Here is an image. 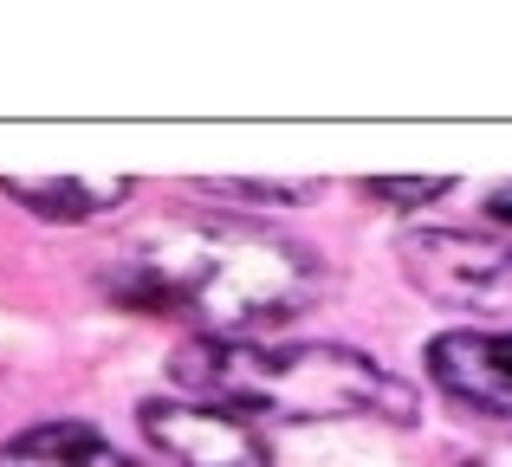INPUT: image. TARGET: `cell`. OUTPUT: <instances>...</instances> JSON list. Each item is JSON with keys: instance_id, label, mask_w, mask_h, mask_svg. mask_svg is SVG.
<instances>
[{"instance_id": "5b68a950", "label": "cell", "mask_w": 512, "mask_h": 467, "mask_svg": "<svg viewBox=\"0 0 512 467\" xmlns=\"http://www.w3.org/2000/svg\"><path fill=\"white\" fill-rule=\"evenodd\" d=\"M428 377L461 409L512 422V331H480V325L441 331L428 344Z\"/></svg>"}, {"instance_id": "8992f818", "label": "cell", "mask_w": 512, "mask_h": 467, "mask_svg": "<svg viewBox=\"0 0 512 467\" xmlns=\"http://www.w3.org/2000/svg\"><path fill=\"white\" fill-rule=\"evenodd\" d=\"M0 467H137L85 422H39L0 448Z\"/></svg>"}, {"instance_id": "6da1fadb", "label": "cell", "mask_w": 512, "mask_h": 467, "mask_svg": "<svg viewBox=\"0 0 512 467\" xmlns=\"http://www.w3.org/2000/svg\"><path fill=\"white\" fill-rule=\"evenodd\" d=\"M325 273L299 240L253 215H163L137 228L111 260V292L163 312L195 338H253L318 299Z\"/></svg>"}, {"instance_id": "3957f363", "label": "cell", "mask_w": 512, "mask_h": 467, "mask_svg": "<svg viewBox=\"0 0 512 467\" xmlns=\"http://www.w3.org/2000/svg\"><path fill=\"white\" fill-rule=\"evenodd\" d=\"M409 286L441 312L512 318V240L480 228H409L396 240Z\"/></svg>"}, {"instance_id": "277c9868", "label": "cell", "mask_w": 512, "mask_h": 467, "mask_svg": "<svg viewBox=\"0 0 512 467\" xmlns=\"http://www.w3.org/2000/svg\"><path fill=\"white\" fill-rule=\"evenodd\" d=\"M137 422L175 467H273L266 442L247 422L214 403H195V396H150Z\"/></svg>"}, {"instance_id": "30bf717a", "label": "cell", "mask_w": 512, "mask_h": 467, "mask_svg": "<svg viewBox=\"0 0 512 467\" xmlns=\"http://www.w3.org/2000/svg\"><path fill=\"white\" fill-rule=\"evenodd\" d=\"M461 467H512V435H506V442H493V448H480V455H467Z\"/></svg>"}, {"instance_id": "52a82bcc", "label": "cell", "mask_w": 512, "mask_h": 467, "mask_svg": "<svg viewBox=\"0 0 512 467\" xmlns=\"http://www.w3.org/2000/svg\"><path fill=\"white\" fill-rule=\"evenodd\" d=\"M0 189H7L20 208L46 215V221H91V215H104V208L124 202L130 182H111V189H91V182H0Z\"/></svg>"}, {"instance_id": "7a4b0ae2", "label": "cell", "mask_w": 512, "mask_h": 467, "mask_svg": "<svg viewBox=\"0 0 512 467\" xmlns=\"http://www.w3.org/2000/svg\"><path fill=\"white\" fill-rule=\"evenodd\" d=\"M169 377L240 422H415V390L396 370L325 338H182Z\"/></svg>"}, {"instance_id": "9c48e42d", "label": "cell", "mask_w": 512, "mask_h": 467, "mask_svg": "<svg viewBox=\"0 0 512 467\" xmlns=\"http://www.w3.org/2000/svg\"><path fill=\"white\" fill-rule=\"evenodd\" d=\"M448 189H454V176H376V182H363V195L383 208H428Z\"/></svg>"}, {"instance_id": "8fae6325", "label": "cell", "mask_w": 512, "mask_h": 467, "mask_svg": "<svg viewBox=\"0 0 512 467\" xmlns=\"http://www.w3.org/2000/svg\"><path fill=\"white\" fill-rule=\"evenodd\" d=\"M480 208H487V221H500V228H512V189H493Z\"/></svg>"}, {"instance_id": "ba28073f", "label": "cell", "mask_w": 512, "mask_h": 467, "mask_svg": "<svg viewBox=\"0 0 512 467\" xmlns=\"http://www.w3.org/2000/svg\"><path fill=\"white\" fill-rule=\"evenodd\" d=\"M201 195L234 208H305L325 195V182H201Z\"/></svg>"}]
</instances>
